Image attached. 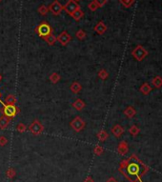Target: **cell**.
<instances>
[{
	"mask_svg": "<svg viewBox=\"0 0 162 182\" xmlns=\"http://www.w3.org/2000/svg\"><path fill=\"white\" fill-rule=\"evenodd\" d=\"M70 90L72 91V94H78V92H80L82 90V86L79 82H72L71 86H70Z\"/></svg>",
	"mask_w": 162,
	"mask_h": 182,
	"instance_id": "15",
	"label": "cell"
},
{
	"mask_svg": "<svg viewBox=\"0 0 162 182\" xmlns=\"http://www.w3.org/2000/svg\"><path fill=\"white\" fill-rule=\"evenodd\" d=\"M108 137H109V135H108V133L106 132V131L101 130L97 133V138L101 142H104L105 140H107Z\"/></svg>",
	"mask_w": 162,
	"mask_h": 182,
	"instance_id": "19",
	"label": "cell"
},
{
	"mask_svg": "<svg viewBox=\"0 0 162 182\" xmlns=\"http://www.w3.org/2000/svg\"><path fill=\"white\" fill-rule=\"evenodd\" d=\"M16 130H17V132H19V133H24V132H26L27 126L25 125L24 123H19L18 125L16 126Z\"/></svg>",
	"mask_w": 162,
	"mask_h": 182,
	"instance_id": "29",
	"label": "cell"
},
{
	"mask_svg": "<svg viewBox=\"0 0 162 182\" xmlns=\"http://www.w3.org/2000/svg\"><path fill=\"white\" fill-rule=\"evenodd\" d=\"M16 102H17V99H16V97H15L14 94H9L5 98V103L6 104L15 105V103H16Z\"/></svg>",
	"mask_w": 162,
	"mask_h": 182,
	"instance_id": "20",
	"label": "cell"
},
{
	"mask_svg": "<svg viewBox=\"0 0 162 182\" xmlns=\"http://www.w3.org/2000/svg\"><path fill=\"white\" fill-rule=\"evenodd\" d=\"M0 103H1L2 106H3L2 109L0 111H1V113L4 114V116L10 117V118H12V117H14L17 114L18 109H17V107L15 106V105L6 104V103H4V102H2L1 99H0Z\"/></svg>",
	"mask_w": 162,
	"mask_h": 182,
	"instance_id": "2",
	"label": "cell"
},
{
	"mask_svg": "<svg viewBox=\"0 0 162 182\" xmlns=\"http://www.w3.org/2000/svg\"><path fill=\"white\" fill-rule=\"evenodd\" d=\"M29 131H30L31 133H33V135H39L44 131V126L39 120L36 119L29 126Z\"/></svg>",
	"mask_w": 162,
	"mask_h": 182,
	"instance_id": "4",
	"label": "cell"
},
{
	"mask_svg": "<svg viewBox=\"0 0 162 182\" xmlns=\"http://www.w3.org/2000/svg\"><path fill=\"white\" fill-rule=\"evenodd\" d=\"M150 168L144 163H142L140 159L137 156L133 155L128 159H124L120 162L119 171L123 174L127 179L131 182H142L140 177L145 175L148 173Z\"/></svg>",
	"mask_w": 162,
	"mask_h": 182,
	"instance_id": "1",
	"label": "cell"
},
{
	"mask_svg": "<svg viewBox=\"0 0 162 182\" xmlns=\"http://www.w3.org/2000/svg\"><path fill=\"white\" fill-rule=\"evenodd\" d=\"M7 175H8L10 178L14 177V175H15V172H14V169H9V171L7 172Z\"/></svg>",
	"mask_w": 162,
	"mask_h": 182,
	"instance_id": "34",
	"label": "cell"
},
{
	"mask_svg": "<svg viewBox=\"0 0 162 182\" xmlns=\"http://www.w3.org/2000/svg\"><path fill=\"white\" fill-rule=\"evenodd\" d=\"M129 132H130V133H131L132 135L135 136V135H137L138 133H139V132H140V130L138 129V127H137V126H135V125H133L131 128H130Z\"/></svg>",
	"mask_w": 162,
	"mask_h": 182,
	"instance_id": "27",
	"label": "cell"
},
{
	"mask_svg": "<svg viewBox=\"0 0 162 182\" xmlns=\"http://www.w3.org/2000/svg\"><path fill=\"white\" fill-rule=\"evenodd\" d=\"M112 133L116 136V137H119L122 135V133H124V129L123 127H121L120 125H118V124H116V125H114L113 128H112Z\"/></svg>",
	"mask_w": 162,
	"mask_h": 182,
	"instance_id": "13",
	"label": "cell"
},
{
	"mask_svg": "<svg viewBox=\"0 0 162 182\" xmlns=\"http://www.w3.org/2000/svg\"><path fill=\"white\" fill-rule=\"evenodd\" d=\"M106 182H117V180L116 179V178H113V177H110Z\"/></svg>",
	"mask_w": 162,
	"mask_h": 182,
	"instance_id": "36",
	"label": "cell"
},
{
	"mask_svg": "<svg viewBox=\"0 0 162 182\" xmlns=\"http://www.w3.org/2000/svg\"><path fill=\"white\" fill-rule=\"evenodd\" d=\"M78 9H80V5L76 1H75V0H69V1L63 6V10L70 15Z\"/></svg>",
	"mask_w": 162,
	"mask_h": 182,
	"instance_id": "7",
	"label": "cell"
},
{
	"mask_svg": "<svg viewBox=\"0 0 162 182\" xmlns=\"http://www.w3.org/2000/svg\"><path fill=\"white\" fill-rule=\"evenodd\" d=\"M72 107L74 108L75 110H76V111H82L86 107V104H85V102L82 99H80V98H77V99H76L75 102H72Z\"/></svg>",
	"mask_w": 162,
	"mask_h": 182,
	"instance_id": "12",
	"label": "cell"
},
{
	"mask_svg": "<svg viewBox=\"0 0 162 182\" xmlns=\"http://www.w3.org/2000/svg\"><path fill=\"white\" fill-rule=\"evenodd\" d=\"M132 55L137 61H142V60L148 55V52L142 46L138 45L133 50Z\"/></svg>",
	"mask_w": 162,
	"mask_h": 182,
	"instance_id": "6",
	"label": "cell"
},
{
	"mask_svg": "<svg viewBox=\"0 0 162 182\" xmlns=\"http://www.w3.org/2000/svg\"><path fill=\"white\" fill-rule=\"evenodd\" d=\"M50 81L53 83V84H56V83H58L60 81V79H61V76H60L59 73H53L52 75H50Z\"/></svg>",
	"mask_w": 162,
	"mask_h": 182,
	"instance_id": "21",
	"label": "cell"
},
{
	"mask_svg": "<svg viewBox=\"0 0 162 182\" xmlns=\"http://www.w3.org/2000/svg\"><path fill=\"white\" fill-rule=\"evenodd\" d=\"M71 40H72V36L66 31H63L61 34H58V36H56V41L62 46H67L71 42Z\"/></svg>",
	"mask_w": 162,
	"mask_h": 182,
	"instance_id": "8",
	"label": "cell"
},
{
	"mask_svg": "<svg viewBox=\"0 0 162 182\" xmlns=\"http://www.w3.org/2000/svg\"><path fill=\"white\" fill-rule=\"evenodd\" d=\"M75 36H76V38H78L79 40H83L86 38V36H87V34H86L85 31H83V30H79L76 31Z\"/></svg>",
	"mask_w": 162,
	"mask_h": 182,
	"instance_id": "25",
	"label": "cell"
},
{
	"mask_svg": "<svg viewBox=\"0 0 162 182\" xmlns=\"http://www.w3.org/2000/svg\"><path fill=\"white\" fill-rule=\"evenodd\" d=\"M71 16L74 18L75 21H79L82 17L84 16V12H82L80 9H78V10H76L75 12H72V14H71Z\"/></svg>",
	"mask_w": 162,
	"mask_h": 182,
	"instance_id": "18",
	"label": "cell"
},
{
	"mask_svg": "<svg viewBox=\"0 0 162 182\" xmlns=\"http://www.w3.org/2000/svg\"><path fill=\"white\" fill-rule=\"evenodd\" d=\"M94 2L97 5L98 8H101L108 2V0H94Z\"/></svg>",
	"mask_w": 162,
	"mask_h": 182,
	"instance_id": "32",
	"label": "cell"
},
{
	"mask_svg": "<svg viewBox=\"0 0 162 182\" xmlns=\"http://www.w3.org/2000/svg\"><path fill=\"white\" fill-rule=\"evenodd\" d=\"M97 75H98V77L100 79H102V80H105V79H107L109 77V73H108V72L105 69H101L100 71L98 72Z\"/></svg>",
	"mask_w": 162,
	"mask_h": 182,
	"instance_id": "24",
	"label": "cell"
},
{
	"mask_svg": "<svg viewBox=\"0 0 162 182\" xmlns=\"http://www.w3.org/2000/svg\"><path fill=\"white\" fill-rule=\"evenodd\" d=\"M84 182H94V179H93V178H92L91 177H88L85 179Z\"/></svg>",
	"mask_w": 162,
	"mask_h": 182,
	"instance_id": "35",
	"label": "cell"
},
{
	"mask_svg": "<svg viewBox=\"0 0 162 182\" xmlns=\"http://www.w3.org/2000/svg\"><path fill=\"white\" fill-rule=\"evenodd\" d=\"M120 3L124 6V7L126 8H129L131 7V6L133 4V2H135V0H119Z\"/></svg>",
	"mask_w": 162,
	"mask_h": 182,
	"instance_id": "28",
	"label": "cell"
},
{
	"mask_svg": "<svg viewBox=\"0 0 162 182\" xmlns=\"http://www.w3.org/2000/svg\"><path fill=\"white\" fill-rule=\"evenodd\" d=\"M43 39L48 44V45H50V46L55 45V44L56 43V36L53 34H49V36H47L46 37H44Z\"/></svg>",
	"mask_w": 162,
	"mask_h": 182,
	"instance_id": "16",
	"label": "cell"
},
{
	"mask_svg": "<svg viewBox=\"0 0 162 182\" xmlns=\"http://www.w3.org/2000/svg\"><path fill=\"white\" fill-rule=\"evenodd\" d=\"M152 84L154 86L155 88L159 89L162 87V78L160 76H155L154 78H152Z\"/></svg>",
	"mask_w": 162,
	"mask_h": 182,
	"instance_id": "23",
	"label": "cell"
},
{
	"mask_svg": "<svg viewBox=\"0 0 162 182\" xmlns=\"http://www.w3.org/2000/svg\"><path fill=\"white\" fill-rule=\"evenodd\" d=\"M1 1H2V0H0V2H1Z\"/></svg>",
	"mask_w": 162,
	"mask_h": 182,
	"instance_id": "40",
	"label": "cell"
},
{
	"mask_svg": "<svg viewBox=\"0 0 162 182\" xmlns=\"http://www.w3.org/2000/svg\"><path fill=\"white\" fill-rule=\"evenodd\" d=\"M2 80V75H1V73H0V81Z\"/></svg>",
	"mask_w": 162,
	"mask_h": 182,
	"instance_id": "37",
	"label": "cell"
},
{
	"mask_svg": "<svg viewBox=\"0 0 162 182\" xmlns=\"http://www.w3.org/2000/svg\"><path fill=\"white\" fill-rule=\"evenodd\" d=\"M75 1H76V2H77V1H80V0H75Z\"/></svg>",
	"mask_w": 162,
	"mask_h": 182,
	"instance_id": "38",
	"label": "cell"
},
{
	"mask_svg": "<svg viewBox=\"0 0 162 182\" xmlns=\"http://www.w3.org/2000/svg\"><path fill=\"white\" fill-rule=\"evenodd\" d=\"M88 8L90 9V11H92V12H95L98 9L97 5L95 4L94 1H92V2L89 3V4H88Z\"/></svg>",
	"mask_w": 162,
	"mask_h": 182,
	"instance_id": "31",
	"label": "cell"
},
{
	"mask_svg": "<svg viewBox=\"0 0 162 182\" xmlns=\"http://www.w3.org/2000/svg\"><path fill=\"white\" fill-rule=\"evenodd\" d=\"M7 142H8V140L4 135L0 136V146H5L6 144H7Z\"/></svg>",
	"mask_w": 162,
	"mask_h": 182,
	"instance_id": "33",
	"label": "cell"
},
{
	"mask_svg": "<svg viewBox=\"0 0 162 182\" xmlns=\"http://www.w3.org/2000/svg\"><path fill=\"white\" fill-rule=\"evenodd\" d=\"M135 114H136V112L135 109H133V107H132V106L127 107L125 111H124V114H125L128 118H133V117L135 116Z\"/></svg>",
	"mask_w": 162,
	"mask_h": 182,
	"instance_id": "17",
	"label": "cell"
},
{
	"mask_svg": "<svg viewBox=\"0 0 162 182\" xmlns=\"http://www.w3.org/2000/svg\"><path fill=\"white\" fill-rule=\"evenodd\" d=\"M37 12H39L41 15H47V14L49 12V9H48V7L45 5H41L40 7L38 8Z\"/></svg>",
	"mask_w": 162,
	"mask_h": 182,
	"instance_id": "26",
	"label": "cell"
},
{
	"mask_svg": "<svg viewBox=\"0 0 162 182\" xmlns=\"http://www.w3.org/2000/svg\"><path fill=\"white\" fill-rule=\"evenodd\" d=\"M94 154L96 155H102V154H103L104 150H103V148H102L101 146L97 145V146H95V147H94Z\"/></svg>",
	"mask_w": 162,
	"mask_h": 182,
	"instance_id": "30",
	"label": "cell"
},
{
	"mask_svg": "<svg viewBox=\"0 0 162 182\" xmlns=\"http://www.w3.org/2000/svg\"><path fill=\"white\" fill-rule=\"evenodd\" d=\"M151 91H152V87L150 86V84H148V83H144V84L140 87V92L145 95L150 94Z\"/></svg>",
	"mask_w": 162,
	"mask_h": 182,
	"instance_id": "22",
	"label": "cell"
},
{
	"mask_svg": "<svg viewBox=\"0 0 162 182\" xmlns=\"http://www.w3.org/2000/svg\"><path fill=\"white\" fill-rule=\"evenodd\" d=\"M49 11L55 15H59L63 11V6L60 4L58 0H55L53 3H51V5L48 7Z\"/></svg>",
	"mask_w": 162,
	"mask_h": 182,
	"instance_id": "9",
	"label": "cell"
},
{
	"mask_svg": "<svg viewBox=\"0 0 162 182\" xmlns=\"http://www.w3.org/2000/svg\"><path fill=\"white\" fill-rule=\"evenodd\" d=\"M70 125H71L72 129L74 130L75 132L79 133V132H81L82 130H84V128L86 126V123L80 116H75V118L71 121Z\"/></svg>",
	"mask_w": 162,
	"mask_h": 182,
	"instance_id": "5",
	"label": "cell"
},
{
	"mask_svg": "<svg viewBox=\"0 0 162 182\" xmlns=\"http://www.w3.org/2000/svg\"><path fill=\"white\" fill-rule=\"evenodd\" d=\"M11 119L12 118H10V117L4 116V114H2L1 117H0V129H1V130L6 129V128L9 126Z\"/></svg>",
	"mask_w": 162,
	"mask_h": 182,
	"instance_id": "14",
	"label": "cell"
},
{
	"mask_svg": "<svg viewBox=\"0 0 162 182\" xmlns=\"http://www.w3.org/2000/svg\"><path fill=\"white\" fill-rule=\"evenodd\" d=\"M94 31L95 33L97 34H99V36H102L105 33H106L107 31V26L105 25V23L103 21H100L98 22V23L94 26Z\"/></svg>",
	"mask_w": 162,
	"mask_h": 182,
	"instance_id": "10",
	"label": "cell"
},
{
	"mask_svg": "<svg viewBox=\"0 0 162 182\" xmlns=\"http://www.w3.org/2000/svg\"><path fill=\"white\" fill-rule=\"evenodd\" d=\"M36 31V34L40 37L44 38V37H46L47 36H49V34H53V28L51 27V25L48 23V22L43 21L37 26Z\"/></svg>",
	"mask_w": 162,
	"mask_h": 182,
	"instance_id": "3",
	"label": "cell"
},
{
	"mask_svg": "<svg viewBox=\"0 0 162 182\" xmlns=\"http://www.w3.org/2000/svg\"><path fill=\"white\" fill-rule=\"evenodd\" d=\"M0 98H1V92H0Z\"/></svg>",
	"mask_w": 162,
	"mask_h": 182,
	"instance_id": "39",
	"label": "cell"
},
{
	"mask_svg": "<svg viewBox=\"0 0 162 182\" xmlns=\"http://www.w3.org/2000/svg\"><path fill=\"white\" fill-rule=\"evenodd\" d=\"M129 151V147H128V143L126 141H121L117 146V152H118L119 155H127V153Z\"/></svg>",
	"mask_w": 162,
	"mask_h": 182,
	"instance_id": "11",
	"label": "cell"
}]
</instances>
